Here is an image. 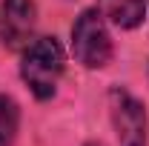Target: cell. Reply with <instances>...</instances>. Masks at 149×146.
<instances>
[{
    "label": "cell",
    "mask_w": 149,
    "mask_h": 146,
    "mask_svg": "<svg viewBox=\"0 0 149 146\" xmlns=\"http://www.w3.org/2000/svg\"><path fill=\"white\" fill-rule=\"evenodd\" d=\"M20 74L29 83V89L35 97L46 100L57 92V80L63 74V49L57 43V37H37L26 46Z\"/></svg>",
    "instance_id": "obj_1"
},
{
    "label": "cell",
    "mask_w": 149,
    "mask_h": 146,
    "mask_svg": "<svg viewBox=\"0 0 149 146\" xmlns=\"http://www.w3.org/2000/svg\"><path fill=\"white\" fill-rule=\"evenodd\" d=\"M72 52L77 63L86 69H100L112 57V37L106 32L103 15L97 9H86L72 26Z\"/></svg>",
    "instance_id": "obj_2"
},
{
    "label": "cell",
    "mask_w": 149,
    "mask_h": 146,
    "mask_svg": "<svg viewBox=\"0 0 149 146\" xmlns=\"http://www.w3.org/2000/svg\"><path fill=\"white\" fill-rule=\"evenodd\" d=\"M109 106H112V123H115L120 146H143L146 143V112L129 92L112 89Z\"/></svg>",
    "instance_id": "obj_3"
},
{
    "label": "cell",
    "mask_w": 149,
    "mask_h": 146,
    "mask_svg": "<svg viewBox=\"0 0 149 146\" xmlns=\"http://www.w3.org/2000/svg\"><path fill=\"white\" fill-rule=\"evenodd\" d=\"M35 0H3L0 6V40L9 49L23 46L35 32Z\"/></svg>",
    "instance_id": "obj_4"
},
{
    "label": "cell",
    "mask_w": 149,
    "mask_h": 146,
    "mask_svg": "<svg viewBox=\"0 0 149 146\" xmlns=\"http://www.w3.org/2000/svg\"><path fill=\"white\" fill-rule=\"evenodd\" d=\"M97 12L103 17H109L115 26H120V29H135L143 20L146 0H100Z\"/></svg>",
    "instance_id": "obj_5"
},
{
    "label": "cell",
    "mask_w": 149,
    "mask_h": 146,
    "mask_svg": "<svg viewBox=\"0 0 149 146\" xmlns=\"http://www.w3.org/2000/svg\"><path fill=\"white\" fill-rule=\"evenodd\" d=\"M20 126V109L9 95H0V146H12Z\"/></svg>",
    "instance_id": "obj_6"
}]
</instances>
